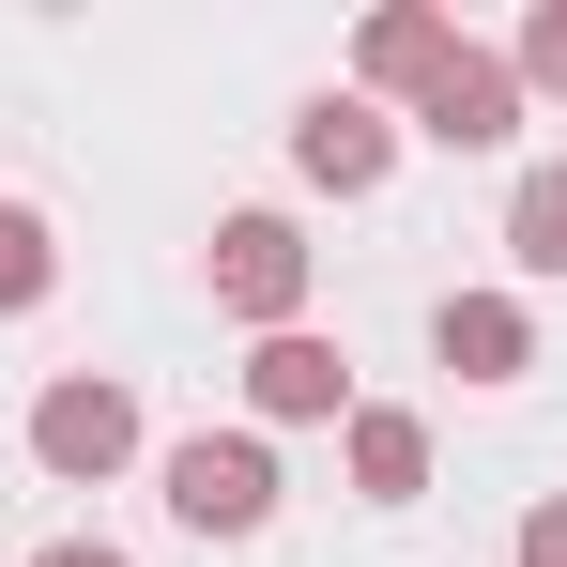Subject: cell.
<instances>
[{
  "instance_id": "1",
  "label": "cell",
  "mask_w": 567,
  "mask_h": 567,
  "mask_svg": "<svg viewBox=\"0 0 567 567\" xmlns=\"http://www.w3.org/2000/svg\"><path fill=\"white\" fill-rule=\"evenodd\" d=\"M154 475H169V522H199V537H261V522H277V461H261V430H185Z\"/></svg>"
},
{
  "instance_id": "2",
  "label": "cell",
  "mask_w": 567,
  "mask_h": 567,
  "mask_svg": "<svg viewBox=\"0 0 567 567\" xmlns=\"http://www.w3.org/2000/svg\"><path fill=\"white\" fill-rule=\"evenodd\" d=\"M31 461L47 475H123L138 461V399L123 383H47L31 399Z\"/></svg>"
},
{
  "instance_id": "3",
  "label": "cell",
  "mask_w": 567,
  "mask_h": 567,
  "mask_svg": "<svg viewBox=\"0 0 567 567\" xmlns=\"http://www.w3.org/2000/svg\"><path fill=\"white\" fill-rule=\"evenodd\" d=\"M414 123H430L445 154H491V138H522V78H506L491 47H445V62L414 78Z\"/></svg>"
},
{
  "instance_id": "4",
  "label": "cell",
  "mask_w": 567,
  "mask_h": 567,
  "mask_svg": "<svg viewBox=\"0 0 567 567\" xmlns=\"http://www.w3.org/2000/svg\"><path fill=\"white\" fill-rule=\"evenodd\" d=\"M215 307H246V322L291 338V307H307V246H291V215H230V230H215Z\"/></svg>"
},
{
  "instance_id": "5",
  "label": "cell",
  "mask_w": 567,
  "mask_h": 567,
  "mask_svg": "<svg viewBox=\"0 0 567 567\" xmlns=\"http://www.w3.org/2000/svg\"><path fill=\"white\" fill-rule=\"evenodd\" d=\"M291 169H307V185H338V199H369L383 169H399V123H383L369 93H322L307 123H291Z\"/></svg>"
},
{
  "instance_id": "6",
  "label": "cell",
  "mask_w": 567,
  "mask_h": 567,
  "mask_svg": "<svg viewBox=\"0 0 567 567\" xmlns=\"http://www.w3.org/2000/svg\"><path fill=\"white\" fill-rule=\"evenodd\" d=\"M430 353H445L461 383H522L537 369V322H522L506 291H445V307H430Z\"/></svg>"
},
{
  "instance_id": "7",
  "label": "cell",
  "mask_w": 567,
  "mask_h": 567,
  "mask_svg": "<svg viewBox=\"0 0 567 567\" xmlns=\"http://www.w3.org/2000/svg\"><path fill=\"white\" fill-rule=\"evenodd\" d=\"M246 399H261V414H338V399H353V353H322V338H261Z\"/></svg>"
},
{
  "instance_id": "8",
  "label": "cell",
  "mask_w": 567,
  "mask_h": 567,
  "mask_svg": "<svg viewBox=\"0 0 567 567\" xmlns=\"http://www.w3.org/2000/svg\"><path fill=\"white\" fill-rule=\"evenodd\" d=\"M353 475H369V506H414L430 491V430L414 414H353Z\"/></svg>"
},
{
  "instance_id": "9",
  "label": "cell",
  "mask_w": 567,
  "mask_h": 567,
  "mask_svg": "<svg viewBox=\"0 0 567 567\" xmlns=\"http://www.w3.org/2000/svg\"><path fill=\"white\" fill-rule=\"evenodd\" d=\"M506 261H522V277H567V169H522V199H506Z\"/></svg>"
},
{
  "instance_id": "10",
  "label": "cell",
  "mask_w": 567,
  "mask_h": 567,
  "mask_svg": "<svg viewBox=\"0 0 567 567\" xmlns=\"http://www.w3.org/2000/svg\"><path fill=\"white\" fill-rule=\"evenodd\" d=\"M0 307H47V215L0 199Z\"/></svg>"
},
{
  "instance_id": "11",
  "label": "cell",
  "mask_w": 567,
  "mask_h": 567,
  "mask_svg": "<svg viewBox=\"0 0 567 567\" xmlns=\"http://www.w3.org/2000/svg\"><path fill=\"white\" fill-rule=\"evenodd\" d=\"M430 62H445L430 16H383V31H369V78H430Z\"/></svg>"
},
{
  "instance_id": "12",
  "label": "cell",
  "mask_w": 567,
  "mask_h": 567,
  "mask_svg": "<svg viewBox=\"0 0 567 567\" xmlns=\"http://www.w3.org/2000/svg\"><path fill=\"white\" fill-rule=\"evenodd\" d=\"M506 78H567V0L537 16V31H522V62H506Z\"/></svg>"
},
{
  "instance_id": "13",
  "label": "cell",
  "mask_w": 567,
  "mask_h": 567,
  "mask_svg": "<svg viewBox=\"0 0 567 567\" xmlns=\"http://www.w3.org/2000/svg\"><path fill=\"white\" fill-rule=\"evenodd\" d=\"M522 567H567V491L537 506V522H522Z\"/></svg>"
},
{
  "instance_id": "14",
  "label": "cell",
  "mask_w": 567,
  "mask_h": 567,
  "mask_svg": "<svg viewBox=\"0 0 567 567\" xmlns=\"http://www.w3.org/2000/svg\"><path fill=\"white\" fill-rule=\"evenodd\" d=\"M31 567H123V553H107V537H62V553H31Z\"/></svg>"
}]
</instances>
